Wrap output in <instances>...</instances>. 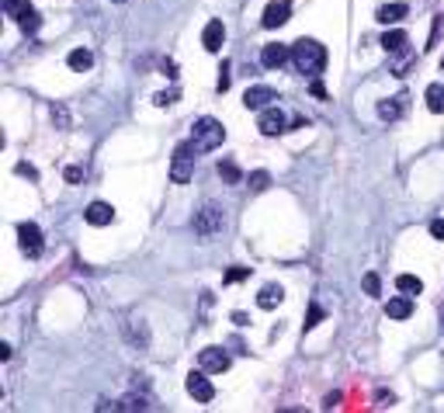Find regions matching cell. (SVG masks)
<instances>
[{
  "instance_id": "obj_1",
  "label": "cell",
  "mask_w": 444,
  "mask_h": 413,
  "mask_svg": "<svg viewBox=\"0 0 444 413\" xmlns=\"http://www.w3.org/2000/svg\"><path fill=\"white\" fill-rule=\"evenodd\" d=\"M292 63H295V70H299L302 77H319V70L326 66V49H323V42H316V38H299V42L292 45Z\"/></svg>"
},
{
  "instance_id": "obj_2",
  "label": "cell",
  "mask_w": 444,
  "mask_h": 413,
  "mask_svg": "<svg viewBox=\"0 0 444 413\" xmlns=\"http://www.w3.org/2000/svg\"><path fill=\"white\" fill-rule=\"evenodd\" d=\"M222 139H226V129H222L219 118H208V115H205V118H198L195 129H191V142L198 146V153L222 146Z\"/></svg>"
},
{
  "instance_id": "obj_3",
  "label": "cell",
  "mask_w": 444,
  "mask_h": 413,
  "mask_svg": "<svg viewBox=\"0 0 444 413\" xmlns=\"http://www.w3.org/2000/svg\"><path fill=\"white\" fill-rule=\"evenodd\" d=\"M195 157H198V146L195 142H181L174 149V164H171V181L174 184H188L195 174Z\"/></svg>"
},
{
  "instance_id": "obj_4",
  "label": "cell",
  "mask_w": 444,
  "mask_h": 413,
  "mask_svg": "<svg viewBox=\"0 0 444 413\" xmlns=\"http://www.w3.org/2000/svg\"><path fill=\"white\" fill-rule=\"evenodd\" d=\"M222 226H226V216H222L219 205H205V209H198L195 216V233L201 240H212L215 233H222Z\"/></svg>"
},
{
  "instance_id": "obj_5",
  "label": "cell",
  "mask_w": 444,
  "mask_h": 413,
  "mask_svg": "<svg viewBox=\"0 0 444 413\" xmlns=\"http://www.w3.org/2000/svg\"><path fill=\"white\" fill-rule=\"evenodd\" d=\"M18 243H21V250L32 257H42V250H45V240H42V229L35 226V223H21L18 226Z\"/></svg>"
},
{
  "instance_id": "obj_6",
  "label": "cell",
  "mask_w": 444,
  "mask_h": 413,
  "mask_svg": "<svg viewBox=\"0 0 444 413\" xmlns=\"http://www.w3.org/2000/svg\"><path fill=\"white\" fill-rule=\"evenodd\" d=\"M184 389L191 392V399H195V403H212V399H215V386L208 382L205 368H201V372H191V375H188V382H184Z\"/></svg>"
},
{
  "instance_id": "obj_7",
  "label": "cell",
  "mask_w": 444,
  "mask_h": 413,
  "mask_svg": "<svg viewBox=\"0 0 444 413\" xmlns=\"http://www.w3.org/2000/svg\"><path fill=\"white\" fill-rule=\"evenodd\" d=\"M198 365L205 368V372H212V375H222L233 361H230V354L222 351V347H205L201 354H198Z\"/></svg>"
},
{
  "instance_id": "obj_8",
  "label": "cell",
  "mask_w": 444,
  "mask_h": 413,
  "mask_svg": "<svg viewBox=\"0 0 444 413\" xmlns=\"http://www.w3.org/2000/svg\"><path fill=\"white\" fill-rule=\"evenodd\" d=\"M288 18H292V0H271V4L264 8L260 25H264V28H282Z\"/></svg>"
},
{
  "instance_id": "obj_9",
  "label": "cell",
  "mask_w": 444,
  "mask_h": 413,
  "mask_svg": "<svg viewBox=\"0 0 444 413\" xmlns=\"http://www.w3.org/2000/svg\"><path fill=\"white\" fill-rule=\"evenodd\" d=\"M257 129H260V136H282L288 125H285V112L282 108H264L260 112V118H257Z\"/></svg>"
},
{
  "instance_id": "obj_10",
  "label": "cell",
  "mask_w": 444,
  "mask_h": 413,
  "mask_svg": "<svg viewBox=\"0 0 444 413\" xmlns=\"http://www.w3.org/2000/svg\"><path fill=\"white\" fill-rule=\"evenodd\" d=\"M288 60H292V49H288V45H282V42H271V45H264V53H260L264 70H282Z\"/></svg>"
},
{
  "instance_id": "obj_11",
  "label": "cell",
  "mask_w": 444,
  "mask_h": 413,
  "mask_svg": "<svg viewBox=\"0 0 444 413\" xmlns=\"http://www.w3.org/2000/svg\"><path fill=\"white\" fill-rule=\"evenodd\" d=\"M222 42H226V25H222L219 18H212L201 32V45L208 49V53H222Z\"/></svg>"
},
{
  "instance_id": "obj_12",
  "label": "cell",
  "mask_w": 444,
  "mask_h": 413,
  "mask_svg": "<svg viewBox=\"0 0 444 413\" xmlns=\"http://www.w3.org/2000/svg\"><path fill=\"white\" fill-rule=\"evenodd\" d=\"M274 90L271 87H250L247 94H243V108H250V112H264V108H271L274 105Z\"/></svg>"
},
{
  "instance_id": "obj_13",
  "label": "cell",
  "mask_w": 444,
  "mask_h": 413,
  "mask_svg": "<svg viewBox=\"0 0 444 413\" xmlns=\"http://www.w3.org/2000/svg\"><path fill=\"white\" fill-rule=\"evenodd\" d=\"M403 112H406V94H396V97L378 101V118H382V122H399Z\"/></svg>"
},
{
  "instance_id": "obj_14",
  "label": "cell",
  "mask_w": 444,
  "mask_h": 413,
  "mask_svg": "<svg viewBox=\"0 0 444 413\" xmlns=\"http://www.w3.org/2000/svg\"><path fill=\"white\" fill-rule=\"evenodd\" d=\"M84 219L90 226H108V223H115V209H111L108 201H90L84 209Z\"/></svg>"
},
{
  "instance_id": "obj_15",
  "label": "cell",
  "mask_w": 444,
  "mask_h": 413,
  "mask_svg": "<svg viewBox=\"0 0 444 413\" xmlns=\"http://www.w3.org/2000/svg\"><path fill=\"white\" fill-rule=\"evenodd\" d=\"M410 313H413L410 295H396V299L385 302V316H388V320H410Z\"/></svg>"
},
{
  "instance_id": "obj_16",
  "label": "cell",
  "mask_w": 444,
  "mask_h": 413,
  "mask_svg": "<svg viewBox=\"0 0 444 413\" xmlns=\"http://www.w3.org/2000/svg\"><path fill=\"white\" fill-rule=\"evenodd\" d=\"M282 299H285V288H282V285H264V288L257 292V305H260V309H278V305H282Z\"/></svg>"
},
{
  "instance_id": "obj_17",
  "label": "cell",
  "mask_w": 444,
  "mask_h": 413,
  "mask_svg": "<svg viewBox=\"0 0 444 413\" xmlns=\"http://www.w3.org/2000/svg\"><path fill=\"white\" fill-rule=\"evenodd\" d=\"M406 14H410V8H406V4H399V0H396V4H382L375 18H378L382 25H396V21H403Z\"/></svg>"
},
{
  "instance_id": "obj_18",
  "label": "cell",
  "mask_w": 444,
  "mask_h": 413,
  "mask_svg": "<svg viewBox=\"0 0 444 413\" xmlns=\"http://www.w3.org/2000/svg\"><path fill=\"white\" fill-rule=\"evenodd\" d=\"M410 38H406V32H385L382 35V49H385V53H393V56H399V53H406V45Z\"/></svg>"
},
{
  "instance_id": "obj_19",
  "label": "cell",
  "mask_w": 444,
  "mask_h": 413,
  "mask_svg": "<svg viewBox=\"0 0 444 413\" xmlns=\"http://www.w3.org/2000/svg\"><path fill=\"white\" fill-rule=\"evenodd\" d=\"M66 66H70V70H77V73L90 70V66H94V56H90V49H73V53L66 56Z\"/></svg>"
},
{
  "instance_id": "obj_20",
  "label": "cell",
  "mask_w": 444,
  "mask_h": 413,
  "mask_svg": "<svg viewBox=\"0 0 444 413\" xmlns=\"http://www.w3.org/2000/svg\"><path fill=\"white\" fill-rule=\"evenodd\" d=\"M125 330H129V340H132L139 351H143V347H149V330H146L143 316H139V320H129V327H125Z\"/></svg>"
},
{
  "instance_id": "obj_21",
  "label": "cell",
  "mask_w": 444,
  "mask_h": 413,
  "mask_svg": "<svg viewBox=\"0 0 444 413\" xmlns=\"http://www.w3.org/2000/svg\"><path fill=\"white\" fill-rule=\"evenodd\" d=\"M427 108L434 115H444V84H430L427 87Z\"/></svg>"
},
{
  "instance_id": "obj_22",
  "label": "cell",
  "mask_w": 444,
  "mask_h": 413,
  "mask_svg": "<svg viewBox=\"0 0 444 413\" xmlns=\"http://www.w3.org/2000/svg\"><path fill=\"white\" fill-rule=\"evenodd\" d=\"M396 288H399L403 295H410V299H413V295H420V292H423V281H420L417 275H399V278H396Z\"/></svg>"
},
{
  "instance_id": "obj_23",
  "label": "cell",
  "mask_w": 444,
  "mask_h": 413,
  "mask_svg": "<svg viewBox=\"0 0 444 413\" xmlns=\"http://www.w3.org/2000/svg\"><path fill=\"white\" fill-rule=\"evenodd\" d=\"M219 177L226 181V184H240L243 181V174H240V167L233 160H219Z\"/></svg>"
},
{
  "instance_id": "obj_24",
  "label": "cell",
  "mask_w": 444,
  "mask_h": 413,
  "mask_svg": "<svg viewBox=\"0 0 444 413\" xmlns=\"http://www.w3.org/2000/svg\"><path fill=\"white\" fill-rule=\"evenodd\" d=\"M4 11H8V18H14V21H21L28 11H35L28 0H4Z\"/></svg>"
},
{
  "instance_id": "obj_25",
  "label": "cell",
  "mask_w": 444,
  "mask_h": 413,
  "mask_svg": "<svg viewBox=\"0 0 444 413\" xmlns=\"http://www.w3.org/2000/svg\"><path fill=\"white\" fill-rule=\"evenodd\" d=\"M323 320H326L323 305H309V316H306V323H302V327H306V334H309V330H316V327H319Z\"/></svg>"
},
{
  "instance_id": "obj_26",
  "label": "cell",
  "mask_w": 444,
  "mask_h": 413,
  "mask_svg": "<svg viewBox=\"0 0 444 413\" xmlns=\"http://www.w3.org/2000/svg\"><path fill=\"white\" fill-rule=\"evenodd\" d=\"M18 25H21V32H25V35H35V32H38V25H42V18H38L35 11H28Z\"/></svg>"
},
{
  "instance_id": "obj_27",
  "label": "cell",
  "mask_w": 444,
  "mask_h": 413,
  "mask_svg": "<svg viewBox=\"0 0 444 413\" xmlns=\"http://www.w3.org/2000/svg\"><path fill=\"white\" fill-rule=\"evenodd\" d=\"M441 28H444V14L434 18V28H430V38L423 42V49H437V42H441Z\"/></svg>"
},
{
  "instance_id": "obj_28",
  "label": "cell",
  "mask_w": 444,
  "mask_h": 413,
  "mask_svg": "<svg viewBox=\"0 0 444 413\" xmlns=\"http://www.w3.org/2000/svg\"><path fill=\"white\" fill-rule=\"evenodd\" d=\"M49 112H52V122L60 125V129H70V112H66L63 105H52Z\"/></svg>"
},
{
  "instance_id": "obj_29",
  "label": "cell",
  "mask_w": 444,
  "mask_h": 413,
  "mask_svg": "<svg viewBox=\"0 0 444 413\" xmlns=\"http://www.w3.org/2000/svg\"><path fill=\"white\" fill-rule=\"evenodd\" d=\"M177 97H181V94H177V90L171 87V90H160V94L153 97V105H156V108H166V105H174Z\"/></svg>"
},
{
  "instance_id": "obj_30",
  "label": "cell",
  "mask_w": 444,
  "mask_h": 413,
  "mask_svg": "<svg viewBox=\"0 0 444 413\" xmlns=\"http://www.w3.org/2000/svg\"><path fill=\"white\" fill-rule=\"evenodd\" d=\"M267 184H271V174H267V171H254V174H250V188H254V191H264Z\"/></svg>"
},
{
  "instance_id": "obj_31",
  "label": "cell",
  "mask_w": 444,
  "mask_h": 413,
  "mask_svg": "<svg viewBox=\"0 0 444 413\" xmlns=\"http://www.w3.org/2000/svg\"><path fill=\"white\" fill-rule=\"evenodd\" d=\"M243 278H250V268H230V271H226V285H236V281H243Z\"/></svg>"
},
{
  "instance_id": "obj_32",
  "label": "cell",
  "mask_w": 444,
  "mask_h": 413,
  "mask_svg": "<svg viewBox=\"0 0 444 413\" xmlns=\"http://www.w3.org/2000/svg\"><path fill=\"white\" fill-rule=\"evenodd\" d=\"M365 292L368 295H382V281H378V275L371 271V275H365Z\"/></svg>"
},
{
  "instance_id": "obj_33",
  "label": "cell",
  "mask_w": 444,
  "mask_h": 413,
  "mask_svg": "<svg viewBox=\"0 0 444 413\" xmlns=\"http://www.w3.org/2000/svg\"><path fill=\"white\" fill-rule=\"evenodd\" d=\"M230 80H233V77H230V63H222V73H219V84H215L219 94H226V90H230Z\"/></svg>"
},
{
  "instance_id": "obj_34",
  "label": "cell",
  "mask_w": 444,
  "mask_h": 413,
  "mask_svg": "<svg viewBox=\"0 0 444 413\" xmlns=\"http://www.w3.org/2000/svg\"><path fill=\"white\" fill-rule=\"evenodd\" d=\"M14 171H18V174H21V177H28V181H32V184H35V181H38V171H35V167H32V164H25V160H21V164H18V167H14Z\"/></svg>"
},
{
  "instance_id": "obj_35",
  "label": "cell",
  "mask_w": 444,
  "mask_h": 413,
  "mask_svg": "<svg viewBox=\"0 0 444 413\" xmlns=\"http://www.w3.org/2000/svg\"><path fill=\"white\" fill-rule=\"evenodd\" d=\"M63 177H66V184H80V181H84V171H80V167H66Z\"/></svg>"
},
{
  "instance_id": "obj_36",
  "label": "cell",
  "mask_w": 444,
  "mask_h": 413,
  "mask_svg": "<svg viewBox=\"0 0 444 413\" xmlns=\"http://www.w3.org/2000/svg\"><path fill=\"white\" fill-rule=\"evenodd\" d=\"M160 73H163V77H171V80H177V66H174L171 60H163V63H160Z\"/></svg>"
},
{
  "instance_id": "obj_37",
  "label": "cell",
  "mask_w": 444,
  "mask_h": 413,
  "mask_svg": "<svg viewBox=\"0 0 444 413\" xmlns=\"http://www.w3.org/2000/svg\"><path fill=\"white\" fill-rule=\"evenodd\" d=\"M430 236H434V240H444V219H434V223H430Z\"/></svg>"
},
{
  "instance_id": "obj_38",
  "label": "cell",
  "mask_w": 444,
  "mask_h": 413,
  "mask_svg": "<svg viewBox=\"0 0 444 413\" xmlns=\"http://www.w3.org/2000/svg\"><path fill=\"white\" fill-rule=\"evenodd\" d=\"M309 90H312V97H319V101H326V87H323L319 80H312V87H309Z\"/></svg>"
},
{
  "instance_id": "obj_39",
  "label": "cell",
  "mask_w": 444,
  "mask_h": 413,
  "mask_svg": "<svg viewBox=\"0 0 444 413\" xmlns=\"http://www.w3.org/2000/svg\"><path fill=\"white\" fill-rule=\"evenodd\" d=\"M233 323H236V327H247L250 316H247V313H233Z\"/></svg>"
},
{
  "instance_id": "obj_40",
  "label": "cell",
  "mask_w": 444,
  "mask_h": 413,
  "mask_svg": "<svg viewBox=\"0 0 444 413\" xmlns=\"http://www.w3.org/2000/svg\"><path fill=\"white\" fill-rule=\"evenodd\" d=\"M115 4H125V0H115Z\"/></svg>"
},
{
  "instance_id": "obj_41",
  "label": "cell",
  "mask_w": 444,
  "mask_h": 413,
  "mask_svg": "<svg viewBox=\"0 0 444 413\" xmlns=\"http://www.w3.org/2000/svg\"><path fill=\"white\" fill-rule=\"evenodd\" d=\"M441 70H444V60H441Z\"/></svg>"
},
{
  "instance_id": "obj_42",
  "label": "cell",
  "mask_w": 444,
  "mask_h": 413,
  "mask_svg": "<svg viewBox=\"0 0 444 413\" xmlns=\"http://www.w3.org/2000/svg\"><path fill=\"white\" fill-rule=\"evenodd\" d=\"M441 330H444V323H441Z\"/></svg>"
}]
</instances>
